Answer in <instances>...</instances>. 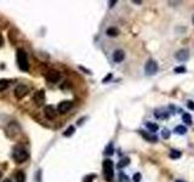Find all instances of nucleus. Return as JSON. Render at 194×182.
Listing matches in <instances>:
<instances>
[{
    "label": "nucleus",
    "mask_w": 194,
    "mask_h": 182,
    "mask_svg": "<svg viewBox=\"0 0 194 182\" xmlns=\"http://www.w3.org/2000/svg\"><path fill=\"white\" fill-rule=\"evenodd\" d=\"M106 33H107L108 37H116L119 34V30H118V28H115V27H109Z\"/></svg>",
    "instance_id": "4468645a"
},
{
    "label": "nucleus",
    "mask_w": 194,
    "mask_h": 182,
    "mask_svg": "<svg viewBox=\"0 0 194 182\" xmlns=\"http://www.w3.org/2000/svg\"><path fill=\"white\" fill-rule=\"evenodd\" d=\"M170 135H171V132H170L169 129H163V131H161V136H163V139H169Z\"/></svg>",
    "instance_id": "b1692460"
},
{
    "label": "nucleus",
    "mask_w": 194,
    "mask_h": 182,
    "mask_svg": "<svg viewBox=\"0 0 194 182\" xmlns=\"http://www.w3.org/2000/svg\"><path fill=\"white\" fill-rule=\"evenodd\" d=\"M130 164V159L129 158H123V159H120L119 163H118V169H123V168H125L126 165H129Z\"/></svg>",
    "instance_id": "dca6fc26"
},
{
    "label": "nucleus",
    "mask_w": 194,
    "mask_h": 182,
    "mask_svg": "<svg viewBox=\"0 0 194 182\" xmlns=\"http://www.w3.org/2000/svg\"><path fill=\"white\" fill-rule=\"evenodd\" d=\"M175 132L178 134V135H184V134L187 132V127L183 126V125H177V126L175 127Z\"/></svg>",
    "instance_id": "2eb2a0df"
},
{
    "label": "nucleus",
    "mask_w": 194,
    "mask_h": 182,
    "mask_svg": "<svg viewBox=\"0 0 194 182\" xmlns=\"http://www.w3.org/2000/svg\"><path fill=\"white\" fill-rule=\"evenodd\" d=\"M139 134L142 135V137H143L146 141H149V142L158 141V137H156L155 135H152V134H149V132H147V131H144V130H139Z\"/></svg>",
    "instance_id": "9b49d317"
},
{
    "label": "nucleus",
    "mask_w": 194,
    "mask_h": 182,
    "mask_svg": "<svg viewBox=\"0 0 194 182\" xmlns=\"http://www.w3.org/2000/svg\"><path fill=\"white\" fill-rule=\"evenodd\" d=\"M72 107H73V102L72 101H62V102H59V104H58L57 112L58 113L64 114V113H67Z\"/></svg>",
    "instance_id": "423d86ee"
},
{
    "label": "nucleus",
    "mask_w": 194,
    "mask_h": 182,
    "mask_svg": "<svg viewBox=\"0 0 194 182\" xmlns=\"http://www.w3.org/2000/svg\"><path fill=\"white\" fill-rule=\"evenodd\" d=\"M9 84H10V81L7 80V79H0V92L4 91V90H6L7 86H9Z\"/></svg>",
    "instance_id": "f3484780"
},
{
    "label": "nucleus",
    "mask_w": 194,
    "mask_h": 182,
    "mask_svg": "<svg viewBox=\"0 0 194 182\" xmlns=\"http://www.w3.org/2000/svg\"><path fill=\"white\" fill-rule=\"evenodd\" d=\"M14 159L17 163L26 162L28 159V152L24 148H22V147L15 148V151H14Z\"/></svg>",
    "instance_id": "7ed1b4c3"
},
{
    "label": "nucleus",
    "mask_w": 194,
    "mask_h": 182,
    "mask_svg": "<svg viewBox=\"0 0 194 182\" xmlns=\"http://www.w3.org/2000/svg\"><path fill=\"white\" fill-rule=\"evenodd\" d=\"M176 182H186V181H183V180H177Z\"/></svg>",
    "instance_id": "473e14b6"
},
{
    "label": "nucleus",
    "mask_w": 194,
    "mask_h": 182,
    "mask_svg": "<svg viewBox=\"0 0 194 182\" xmlns=\"http://www.w3.org/2000/svg\"><path fill=\"white\" fill-rule=\"evenodd\" d=\"M114 153V148H113V143H109L107 147H106V151H104V154L106 156H112Z\"/></svg>",
    "instance_id": "6ab92c4d"
},
{
    "label": "nucleus",
    "mask_w": 194,
    "mask_h": 182,
    "mask_svg": "<svg viewBox=\"0 0 194 182\" xmlns=\"http://www.w3.org/2000/svg\"><path fill=\"white\" fill-rule=\"evenodd\" d=\"M2 182H12V181H11L10 179H5V180H4V181H2Z\"/></svg>",
    "instance_id": "2f4dec72"
},
{
    "label": "nucleus",
    "mask_w": 194,
    "mask_h": 182,
    "mask_svg": "<svg viewBox=\"0 0 194 182\" xmlns=\"http://www.w3.org/2000/svg\"><path fill=\"white\" fill-rule=\"evenodd\" d=\"M103 174L107 181H112L113 176H114V171H113V162L109 159H106L103 162Z\"/></svg>",
    "instance_id": "f03ea898"
},
{
    "label": "nucleus",
    "mask_w": 194,
    "mask_h": 182,
    "mask_svg": "<svg viewBox=\"0 0 194 182\" xmlns=\"http://www.w3.org/2000/svg\"><path fill=\"white\" fill-rule=\"evenodd\" d=\"M16 180H17V182H26V175L23 171H18L16 174Z\"/></svg>",
    "instance_id": "aec40b11"
},
{
    "label": "nucleus",
    "mask_w": 194,
    "mask_h": 182,
    "mask_svg": "<svg viewBox=\"0 0 194 182\" xmlns=\"http://www.w3.org/2000/svg\"><path fill=\"white\" fill-rule=\"evenodd\" d=\"M141 179H142V175L139 172H136L135 175H134V182H139Z\"/></svg>",
    "instance_id": "a878e982"
},
{
    "label": "nucleus",
    "mask_w": 194,
    "mask_h": 182,
    "mask_svg": "<svg viewBox=\"0 0 194 182\" xmlns=\"http://www.w3.org/2000/svg\"><path fill=\"white\" fill-rule=\"evenodd\" d=\"M175 57H176L178 61H182V62H183V61L188 60V57H189V52H188V50L182 49V50H180V51H177V52H176Z\"/></svg>",
    "instance_id": "9d476101"
},
{
    "label": "nucleus",
    "mask_w": 194,
    "mask_h": 182,
    "mask_svg": "<svg viewBox=\"0 0 194 182\" xmlns=\"http://www.w3.org/2000/svg\"><path fill=\"white\" fill-rule=\"evenodd\" d=\"M34 102L37 103V106H42L45 102V91L44 90H39L34 95Z\"/></svg>",
    "instance_id": "6e6552de"
},
{
    "label": "nucleus",
    "mask_w": 194,
    "mask_h": 182,
    "mask_svg": "<svg viewBox=\"0 0 194 182\" xmlns=\"http://www.w3.org/2000/svg\"><path fill=\"white\" fill-rule=\"evenodd\" d=\"M95 177V175H91V176H86L85 177V181L84 182H92V179Z\"/></svg>",
    "instance_id": "cd10ccee"
},
{
    "label": "nucleus",
    "mask_w": 194,
    "mask_h": 182,
    "mask_svg": "<svg viewBox=\"0 0 194 182\" xmlns=\"http://www.w3.org/2000/svg\"><path fill=\"white\" fill-rule=\"evenodd\" d=\"M1 177H2V172L0 171V179H1Z\"/></svg>",
    "instance_id": "72a5a7b5"
},
{
    "label": "nucleus",
    "mask_w": 194,
    "mask_h": 182,
    "mask_svg": "<svg viewBox=\"0 0 194 182\" xmlns=\"http://www.w3.org/2000/svg\"><path fill=\"white\" fill-rule=\"evenodd\" d=\"M2 44H4V38H2V35L0 34V46H2Z\"/></svg>",
    "instance_id": "7c9ffc66"
},
{
    "label": "nucleus",
    "mask_w": 194,
    "mask_h": 182,
    "mask_svg": "<svg viewBox=\"0 0 194 182\" xmlns=\"http://www.w3.org/2000/svg\"><path fill=\"white\" fill-rule=\"evenodd\" d=\"M146 127H147V129H148V131H151V132H155V131H158V129H159L158 124H155V123H151V121L146 123Z\"/></svg>",
    "instance_id": "ddd939ff"
},
{
    "label": "nucleus",
    "mask_w": 194,
    "mask_h": 182,
    "mask_svg": "<svg viewBox=\"0 0 194 182\" xmlns=\"http://www.w3.org/2000/svg\"><path fill=\"white\" fill-rule=\"evenodd\" d=\"M193 23H194V16H193Z\"/></svg>",
    "instance_id": "f704fd0d"
},
{
    "label": "nucleus",
    "mask_w": 194,
    "mask_h": 182,
    "mask_svg": "<svg viewBox=\"0 0 194 182\" xmlns=\"http://www.w3.org/2000/svg\"><path fill=\"white\" fill-rule=\"evenodd\" d=\"M15 96H16V99L17 100H22L28 92H29V87L28 86H26V85H18V86H16V89H15Z\"/></svg>",
    "instance_id": "39448f33"
},
{
    "label": "nucleus",
    "mask_w": 194,
    "mask_h": 182,
    "mask_svg": "<svg viewBox=\"0 0 194 182\" xmlns=\"http://www.w3.org/2000/svg\"><path fill=\"white\" fill-rule=\"evenodd\" d=\"M181 156H182V153H181L180 151L172 149V151L170 152V158H171V159H177V158H180Z\"/></svg>",
    "instance_id": "412c9836"
},
{
    "label": "nucleus",
    "mask_w": 194,
    "mask_h": 182,
    "mask_svg": "<svg viewBox=\"0 0 194 182\" xmlns=\"http://www.w3.org/2000/svg\"><path fill=\"white\" fill-rule=\"evenodd\" d=\"M44 113H45L47 119H55L56 115H57V112L52 106H46L45 109H44Z\"/></svg>",
    "instance_id": "1a4fd4ad"
},
{
    "label": "nucleus",
    "mask_w": 194,
    "mask_h": 182,
    "mask_svg": "<svg viewBox=\"0 0 194 182\" xmlns=\"http://www.w3.org/2000/svg\"><path fill=\"white\" fill-rule=\"evenodd\" d=\"M59 78H61V74H59V72L57 71H49L47 72V74H46V80L49 81V83H57L59 80Z\"/></svg>",
    "instance_id": "0eeeda50"
},
{
    "label": "nucleus",
    "mask_w": 194,
    "mask_h": 182,
    "mask_svg": "<svg viewBox=\"0 0 194 182\" xmlns=\"http://www.w3.org/2000/svg\"><path fill=\"white\" fill-rule=\"evenodd\" d=\"M124 59H125V52L123 50H115L114 51V54H113V60H114V62L119 63V62L124 61Z\"/></svg>",
    "instance_id": "f8f14e48"
},
{
    "label": "nucleus",
    "mask_w": 194,
    "mask_h": 182,
    "mask_svg": "<svg viewBox=\"0 0 194 182\" xmlns=\"http://www.w3.org/2000/svg\"><path fill=\"white\" fill-rule=\"evenodd\" d=\"M187 106L189 109H194V102L193 101H188L187 102Z\"/></svg>",
    "instance_id": "c85d7f7f"
},
{
    "label": "nucleus",
    "mask_w": 194,
    "mask_h": 182,
    "mask_svg": "<svg viewBox=\"0 0 194 182\" xmlns=\"http://www.w3.org/2000/svg\"><path fill=\"white\" fill-rule=\"evenodd\" d=\"M74 130H75V129H74V126H69V127L64 131V134H63V135H64L66 137H69V136H72V135L74 134Z\"/></svg>",
    "instance_id": "4be33fe9"
},
{
    "label": "nucleus",
    "mask_w": 194,
    "mask_h": 182,
    "mask_svg": "<svg viewBox=\"0 0 194 182\" xmlns=\"http://www.w3.org/2000/svg\"><path fill=\"white\" fill-rule=\"evenodd\" d=\"M17 64H18L19 69L27 72L29 69V63H28V59H27V54L23 49H18L17 50Z\"/></svg>",
    "instance_id": "f257e3e1"
},
{
    "label": "nucleus",
    "mask_w": 194,
    "mask_h": 182,
    "mask_svg": "<svg viewBox=\"0 0 194 182\" xmlns=\"http://www.w3.org/2000/svg\"><path fill=\"white\" fill-rule=\"evenodd\" d=\"M119 182H129V176H126L124 172H119Z\"/></svg>",
    "instance_id": "5701e85b"
},
{
    "label": "nucleus",
    "mask_w": 194,
    "mask_h": 182,
    "mask_svg": "<svg viewBox=\"0 0 194 182\" xmlns=\"http://www.w3.org/2000/svg\"><path fill=\"white\" fill-rule=\"evenodd\" d=\"M175 73H184L186 72V68L184 67H176L174 69Z\"/></svg>",
    "instance_id": "393cba45"
},
{
    "label": "nucleus",
    "mask_w": 194,
    "mask_h": 182,
    "mask_svg": "<svg viewBox=\"0 0 194 182\" xmlns=\"http://www.w3.org/2000/svg\"><path fill=\"white\" fill-rule=\"evenodd\" d=\"M182 120L184 121L186 124H188V125H192V117H191V114L189 113H184L183 115H182Z\"/></svg>",
    "instance_id": "a211bd4d"
},
{
    "label": "nucleus",
    "mask_w": 194,
    "mask_h": 182,
    "mask_svg": "<svg viewBox=\"0 0 194 182\" xmlns=\"http://www.w3.org/2000/svg\"><path fill=\"white\" fill-rule=\"evenodd\" d=\"M144 71H146L147 75H154L156 73V71H158V63L154 60L147 61V63L144 66Z\"/></svg>",
    "instance_id": "20e7f679"
},
{
    "label": "nucleus",
    "mask_w": 194,
    "mask_h": 182,
    "mask_svg": "<svg viewBox=\"0 0 194 182\" xmlns=\"http://www.w3.org/2000/svg\"><path fill=\"white\" fill-rule=\"evenodd\" d=\"M108 4H109V7H113V6H114V4H116V1L115 0H114V1H109Z\"/></svg>",
    "instance_id": "c756f323"
},
{
    "label": "nucleus",
    "mask_w": 194,
    "mask_h": 182,
    "mask_svg": "<svg viewBox=\"0 0 194 182\" xmlns=\"http://www.w3.org/2000/svg\"><path fill=\"white\" fill-rule=\"evenodd\" d=\"M112 78H113V75H112V73H109V74H107V77H106L103 80H102V83H107L108 80H111Z\"/></svg>",
    "instance_id": "bb28decb"
}]
</instances>
